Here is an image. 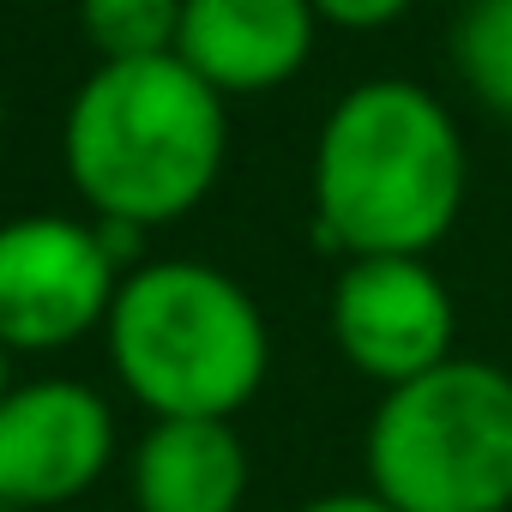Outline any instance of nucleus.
Returning a JSON list of instances; mask_svg holds the SVG:
<instances>
[{
	"label": "nucleus",
	"instance_id": "obj_5",
	"mask_svg": "<svg viewBox=\"0 0 512 512\" xmlns=\"http://www.w3.org/2000/svg\"><path fill=\"white\" fill-rule=\"evenodd\" d=\"M121 260L97 217L31 211L0 223V338L19 356L67 350L109 326L121 296Z\"/></svg>",
	"mask_w": 512,
	"mask_h": 512
},
{
	"label": "nucleus",
	"instance_id": "obj_6",
	"mask_svg": "<svg viewBox=\"0 0 512 512\" xmlns=\"http://www.w3.org/2000/svg\"><path fill=\"white\" fill-rule=\"evenodd\" d=\"M332 338L362 380L392 392L458 356V308L428 260L410 253L344 260L332 284Z\"/></svg>",
	"mask_w": 512,
	"mask_h": 512
},
{
	"label": "nucleus",
	"instance_id": "obj_13",
	"mask_svg": "<svg viewBox=\"0 0 512 512\" xmlns=\"http://www.w3.org/2000/svg\"><path fill=\"white\" fill-rule=\"evenodd\" d=\"M296 512H392V506L374 488H338V494H320V500H308Z\"/></svg>",
	"mask_w": 512,
	"mask_h": 512
},
{
	"label": "nucleus",
	"instance_id": "obj_4",
	"mask_svg": "<svg viewBox=\"0 0 512 512\" xmlns=\"http://www.w3.org/2000/svg\"><path fill=\"white\" fill-rule=\"evenodd\" d=\"M368 488L392 512L512 506V374L452 356L380 398L368 416Z\"/></svg>",
	"mask_w": 512,
	"mask_h": 512
},
{
	"label": "nucleus",
	"instance_id": "obj_9",
	"mask_svg": "<svg viewBox=\"0 0 512 512\" xmlns=\"http://www.w3.org/2000/svg\"><path fill=\"white\" fill-rule=\"evenodd\" d=\"M139 512H241L247 500V446L235 422L169 416L151 422L127 464Z\"/></svg>",
	"mask_w": 512,
	"mask_h": 512
},
{
	"label": "nucleus",
	"instance_id": "obj_12",
	"mask_svg": "<svg viewBox=\"0 0 512 512\" xmlns=\"http://www.w3.org/2000/svg\"><path fill=\"white\" fill-rule=\"evenodd\" d=\"M308 7L332 31H386L416 7V0H308Z\"/></svg>",
	"mask_w": 512,
	"mask_h": 512
},
{
	"label": "nucleus",
	"instance_id": "obj_14",
	"mask_svg": "<svg viewBox=\"0 0 512 512\" xmlns=\"http://www.w3.org/2000/svg\"><path fill=\"white\" fill-rule=\"evenodd\" d=\"M13 392V350H7V338H0V398Z\"/></svg>",
	"mask_w": 512,
	"mask_h": 512
},
{
	"label": "nucleus",
	"instance_id": "obj_7",
	"mask_svg": "<svg viewBox=\"0 0 512 512\" xmlns=\"http://www.w3.org/2000/svg\"><path fill=\"white\" fill-rule=\"evenodd\" d=\"M115 458V404L67 374L0 398V506L43 512L79 500Z\"/></svg>",
	"mask_w": 512,
	"mask_h": 512
},
{
	"label": "nucleus",
	"instance_id": "obj_1",
	"mask_svg": "<svg viewBox=\"0 0 512 512\" xmlns=\"http://www.w3.org/2000/svg\"><path fill=\"white\" fill-rule=\"evenodd\" d=\"M470 157L452 109L410 79L350 85L314 139V229L344 260H428L464 211Z\"/></svg>",
	"mask_w": 512,
	"mask_h": 512
},
{
	"label": "nucleus",
	"instance_id": "obj_11",
	"mask_svg": "<svg viewBox=\"0 0 512 512\" xmlns=\"http://www.w3.org/2000/svg\"><path fill=\"white\" fill-rule=\"evenodd\" d=\"M79 25L97 61H157L175 55L181 0H79Z\"/></svg>",
	"mask_w": 512,
	"mask_h": 512
},
{
	"label": "nucleus",
	"instance_id": "obj_10",
	"mask_svg": "<svg viewBox=\"0 0 512 512\" xmlns=\"http://www.w3.org/2000/svg\"><path fill=\"white\" fill-rule=\"evenodd\" d=\"M452 67L488 115L512 121V0H470L458 13Z\"/></svg>",
	"mask_w": 512,
	"mask_h": 512
},
{
	"label": "nucleus",
	"instance_id": "obj_8",
	"mask_svg": "<svg viewBox=\"0 0 512 512\" xmlns=\"http://www.w3.org/2000/svg\"><path fill=\"white\" fill-rule=\"evenodd\" d=\"M320 19L308 0H181L175 61H187L223 103L266 97L302 79Z\"/></svg>",
	"mask_w": 512,
	"mask_h": 512
},
{
	"label": "nucleus",
	"instance_id": "obj_2",
	"mask_svg": "<svg viewBox=\"0 0 512 512\" xmlns=\"http://www.w3.org/2000/svg\"><path fill=\"white\" fill-rule=\"evenodd\" d=\"M229 157V103L175 55L97 61L61 121V163L97 223L163 229L205 205Z\"/></svg>",
	"mask_w": 512,
	"mask_h": 512
},
{
	"label": "nucleus",
	"instance_id": "obj_3",
	"mask_svg": "<svg viewBox=\"0 0 512 512\" xmlns=\"http://www.w3.org/2000/svg\"><path fill=\"white\" fill-rule=\"evenodd\" d=\"M109 368L151 416H217L253 404L272 374L266 314L229 272L205 260H145L109 308Z\"/></svg>",
	"mask_w": 512,
	"mask_h": 512
}]
</instances>
